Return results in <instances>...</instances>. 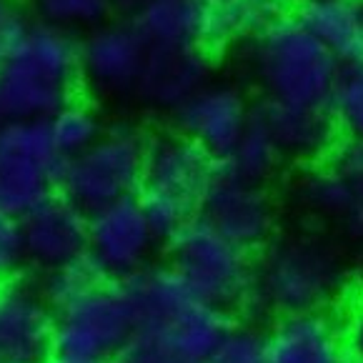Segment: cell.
<instances>
[{
  "instance_id": "obj_1",
  "label": "cell",
  "mask_w": 363,
  "mask_h": 363,
  "mask_svg": "<svg viewBox=\"0 0 363 363\" xmlns=\"http://www.w3.org/2000/svg\"><path fill=\"white\" fill-rule=\"evenodd\" d=\"M351 271L341 248L313 230L271 238L253 263V284L238 311L258 326L266 318L328 313L343 298Z\"/></svg>"
},
{
  "instance_id": "obj_2",
  "label": "cell",
  "mask_w": 363,
  "mask_h": 363,
  "mask_svg": "<svg viewBox=\"0 0 363 363\" xmlns=\"http://www.w3.org/2000/svg\"><path fill=\"white\" fill-rule=\"evenodd\" d=\"M135 318V336L191 363H206L223 333L228 315L201 301L171 266L143 268L123 278Z\"/></svg>"
},
{
  "instance_id": "obj_3",
  "label": "cell",
  "mask_w": 363,
  "mask_h": 363,
  "mask_svg": "<svg viewBox=\"0 0 363 363\" xmlns=\"http://www.w3.org/2000/svg\"><path fill=\"white\" fill-rule=\"evenodd\" d=\"M78 80L73 33L35 21L0 63V103L13 121H48L75 98Z\"/></svg>"
},
{
  "instance_id": "obj_4",
  "label": "cell",
  "mask_w": 363,
  "mask_h": 363,
  "mask_svg": "<svg viewBox=\"0 0 363 363\" xmlns=\"http://www.w3.org/2000/svg\"><path fill=\"white\" fill-rule=\"evenodd\" d=\"M251 65L266 101L326 108L341 65L294 13L251 40Z\"/></svg>"
},
{
  "instance_id": "obj_5",
  "label": "cell",
  "mask_w": 363,
  "mask_h": 363,
  "mask_svg": "<svg viewBox=\"0 0 363 363\" xmlns=\"http://www.w3.org/2000/svg\"><path fill=\"white\" fill-rule=\"evenodd\" d=\"M148 138L130 125L111 128L88 150L65 158L58 168L60 196L93 213L121 198L135 196L143 181Z\"/></svg>"
},
{
  "instance_id": "obj_6",
  "label": "cell",
  "mask_w": 363,
  "mask_h": 363,
  "mask_svg": "<svg viewBox=\"0 0 363 363\" xmlns=\"http://www.w3.org/2000/svg\"><path fill=\"white\" fill-rule=\"evenodd\" d=\"M171 268L201 301L218 311L240 308L253 284L248 251L230 243L203 218H191L171 240Z\"/></svg>"
},
{
  "instance_id": "obj_7",
  "label": "cell",
  "mask_w": 363,
  "mask_h": 363,
  "mask_svg": "<svg viewBox=\"0 0 363 363\" xmlns=\"http://www.w3.org/2000/svg\"><path fill=\"white\" fill-rule=\"evenodd\" d=\"M63 158L45 121L0 123V211L21 220L53 196Z\"/></svg>"
},
{
  "instance_id": "obj_8",
  "label": "cell",
  "mask_w": 363,
  "mask_h": 363,
  "mask_svg": "<svg viewBox=\"0 0 363 363\" xmlns=\"http://www.w3.org/2000/svg\"><path fill=\"white\" fill-rule=\"evenodd\" d=\"M135 338V318L123 284L98 286L58 311L53 351L103 361L118 356Z\"/></svg>"
},
{
  "instance_id": "obj_9",
  "label": "cell",
  "mask_w": 363,
  "mask_h": 363,
  "mask_svg": "<svg viewBox=\"0 0 363 363\" xmlns=\"http://www.w3.org/2000/svg\"><path fill=\"white\" fill-rule=\"evenodd\" d=\"M198 218L248 253L261 251L276 230V208L266 186L246 181L223 166H218L201 198Z\"/></svg>"
},
{
  "instance_id": "obj_10",
  "label": "cell",
  "mask_w": 363,
  "mask_h": 363,
  "mask_svg": "<svg viewBox=\"0 0 363 363\" xmlns=\"http://www.w3.org/2000/svg\"><path fill=\"white\" fill-rule=\"evenodd\" d=\"M218 171V160L181 133L148 140L140 193L198 213L201 198Z\"/></svg>"
},
{
  "instance_id": "obj_11",
  "label": "cell",
  "mask_w": 363,
  "mask_h": 363,
  "mask_svg": "<svg viewBox=\"0 0 363 363\" xmlns=\"http://www.w3.org/2000/svg\"><path fill=\"white\" fill-rule=\"evenodd\" d=\"M155 246L158 238L145 220L138 196L121 198L88 213V256L106 276L130 278L148 268Z\"/></svg>"
},
{
  "instance_id": "obj_12",
  "label": "cell",
  "mask_w": 363,
  "mask_h": 363,
  "mask_svg": "<svg viewBox=\"0 0 363 363\" xmlns=\"http://www.w3.org/2000/svg\"><path fill=\"white\" fill-rule=\"evenodd\" d=\"M148 43L130 21L101 23L78 43V75L98 96H128Z\"/></svg>"
},
{
  "instance_id": "obj_13",
  "label": "cell",
  "mask_w": 363,
  "mask_h": 363,
  "mask_svg": "<svg viewBox=\"0 0 363 363\" xmlns=\"http://www.w3.org/2000/svg\"><path fill=\"white\" fill-rule=\"evenodd\" d=\"M213 55L201 45H150L135 78L133 96L153 111L176 113L211 83Z\"/></svg>"
},
{
  "instance_id": "obj_14",
  "label": "cell",
  "mask_w": 363,
  "mask_h": 363,
  "mask_svg": "<svg viewBox=\"0 0 363 363\" xmlns=\"http://www.w3.org/2000/svg\"><path fill=\"white\" fill-rule=\"evenodd\" d=\"M246 96L228 83H208L193 93L176 113L178 133L198 143L216 160H223L251 118Z\"/></svg>"
},
{
  "instance_id": "obj_15",
  "label": "cell",
  "mask_w": 363,
  "mask_h": 363,
  "mask_svg": "<svg viewBox=\"0 0 363 363\" xmlns=\"http://www.w3.org/2000/svg\"><path fill=\"white\" fill-rule=\"evenodd\" d=\"M55 313L33 286L0 284V363H45L53 351Z\"/></svg>"
},
{
  "instance_id": "obj_16",
  "label": "cell",
  "mask_w": 363,
  "mask_h": 363,
  "mask_svg": "<svg viewBox=\"0 0 363 363\" xmlns=\"http://www.w3.org/2000/svg\"><path fill=\"white\" fill-rule=\"evenodd\" d=\"M26 261L50 268L88 251V213L63 196H50L21 220Z\"/></svg>"
},
{
  "instance_id": "obj_17",
  "label": "cell",
  "mask_w": 363,
  "mask_h": 363,
  "mask_svg": "<svg viewBox=\"0 0 363 363\" xmlns=\"http://www.w3.org/2000/svg\"><path fill=\"white\" fill-rule=\"evenodd\" d=\"M256 111L263 118L266 128L271 130L284 158L289 155L296 160L318 163V158H326L338 140L336 123L328 108L286 106V103L266 101Z\"/></svg>"
},
{
  "instance_id": "obj_18",
  "label": "cell",
  "mask_w": 363,
  "mask_h": 363,
  "mask_svg": "<svg viewBox=\"0 0 363 363\" xmlns=\"http://www.w3.org/2000/svg\"><path fill=\"white\" fill-rule=\"evenodd\" d=\"M268 336L276 363H351L341 323L331 313L284 315Z\"/></svg>"
},
{
  "instance_id": "obj_19",
  "label": "cell",
  "mask_w": 363,
  "mask_h": 363,
  "mask_svg": "<svg viewBox=\"0 0 363 363\" xmlns=\"http://www.w3.org/2000/svg\"><path fill=\"white\" fill-rule=\"evenodd\" d=\"M294 18L341 68L363 63V0H298Z\"/></svg>"
},
{
  "instance_id": "obj_20",
  "label": "cell",
  "mask_w": 363,
  "mask_h": 363,
  "mask_svg": "<svg viewBox=\"0 0 363 363\" xmlns=\"http://www.w3.org/2000/svg\"><path fill=\"white\" fill-rule=\"evenodd\" d=\"M213 0H153L130 16L135 30L150 45L206 48ZM208 50V48H206Z\"/></svg>"
},
{
  "instance_id": "obj_21",
  "label": "cell",
  "mask_w": 363,
  "mask_h": 363,
  "mask_svg": "<svg viewBox=\"0 0 363 363\" xmlns=\"http://www.w3.org/2000/svg\"><path fill=\"white\" fill-rule=\"evenodd\" d=\"M296 0H213L206 48H225L238 40H253L266 28L291 16Z\"/></svg>"
},
{
  "instance_id": "obj_22",
  "label": "cell",
  "mask_w": 363,
  "mask_h": 363,
  "mask_svg": "<svg viewBox=\"0 0 363 363\" xmlns=\"http://www.w3.org/2000/svg\"><path fill=\"white\" fill-rule=\"evenodd\" d=\"M296 201L315 218L346 220L358 203V196L326 160L306 168L294 186Z\"/></svg>"
},
{
  "instance_id": "obj_23",
  "label": "cell",
  "mask_w": 363,
  "mask_h": 363,
  "mask_svg": "<svg viewBox=\"0 0 363 363\" xmlns=\"http://www.w3.org/2000/svg\"><path fill=\"white\" fill-rule=\"evenodd\" d=\"M281 160H284V153L278 150L276 140L263 123V118L258 116V111H253L240 138L223 158V168L246 181L266 183L278 171Z\"/></svg>"
},
{
  "instance_id": "obj_24",
  "label": "cell",
  "mask_w": 363,
  "mask_h": 363,
  "mask_svg": "<svg viewBox=\"0 0 363 363\" xmlns=\"http://www.w3.org/2000/svg\"><path fill=\"white\" fill-rule=\"evenodd\" d=\"M45 125H48L50 140H53L55 150L63 160L88 150L106 133L98 111L80 98H70L65 106H60L45 121Z\"/></svg>"
},
{
  "instance_id": "obj_25",
  "label": "cell",
  "mask_w": 363,
  "mask_h": 363,
  "mask_svg": "<svg viewBox=\"0 0 363 363\" xmlns=\"http://www.w3.org/2000/svg\"><path fill=\"white\" fill-rule=\"evenodd\" d=\"M103 284H106V273L101 271V266L86 251L83 256L73 258V261L63 263V266L50 268L43 278L40 296L48 301L50 308L60 311Z\"/></svg>"
},
{
  "instance_id": "obj_26",
  "label": "cell",
  "mask_w": 363,
  "mask_h": 363,
  "mask_svg": "<svg viewBox=\"0 0 363 363\" xmlns=\"http://www.w3.org/2000/svg\"><path fill=\"white\" fill-rule=\"evenodd\" d=\"M326 108L338 135L363 138V63L341 68Z\"/></svg>"
},
{
  "instance_id": "obj_27",
  "label": "cell",
  "mask_w": 363,
  "mask_h": 363,
  "mask_svg": "<svg viewBox=\"0 0 363 363\" xmlns=\"http://www.w3.org/2000/svg\"><path fill=\"white\" fill-rule=\"evenodd\" d=\"M38 21L63 30H93L113 13V0H30Z\"/></svg>"
},
{
  "instance_id": "obj_28",
  "label": "cell",
  "mask_w": 363,
  "mask_h": 363,
  "mask_svg": "<svg viewBox=\"0 0 363 363\" xmlns=\"http://www.w3.org/2000/svg\"><path fill=\"white\" fill-rule=\"evenodd\" d=\"M206 363H276L271 336L253 323L228 326Z\"/></svg>"
},
{
  "instance_id": "obj_29",
  "label": "cell",
  "mask_w": 363,
  "mask_h": 363,
  "mask_svg": "<svg viewBox=\"0 0 363 363\" xmlns=\"http://www.w3.org/2000/svg\"><path fill=\"white\" fill-rule=\"evenodd\" d=\"M326 163L356 191L358 201L363 198V138H341L328 150Z\"/></svg>"
},
{
  "instance_id": "obj_30",
  "label": "cell",
  "mask_w": 363,
  "mask_h": 363,
  "mask_svg": "<svg viewBox=\"0 0 363 363\" xmlns=\"http://www.w3.org/2000/svg\"><path fill=\"white\" fill-rule=\"evenodd\" d=\"M23 263H26V251H23L21 223L0 211V284L13 281Z\"/></svg>"
},
{
  "instance_id": "obj_31",
  "label": "cell",
  "mask_w": 363,
  "mask_h": 363,
  "mask_svg": "<svg viewBox=\"0 0 363 363\" xmlns=\"http://www.w3.org/2000/svg\"><path fill=\"white\" fill-rule=\"evenodd\" d=\"M341 333L343 343L348 348V356L356 358V361H363V286L356 291V296L348 303L341 323Z\"/></svg>"
},
{
  "instance_id": "obj_32",
  "label": "cell",
  "mask_w": 363,
  "mask_h": 363,
  "mask_svg": "<svg viewBox=\"0 0 363 363\" xmlns=\"http://www.w3.org/2000/svg\"><path fill=\"white\" fill-rule=\"evenodd\" d=\"M118 363H191L186 358L176 356V353L166 351V348L155 346V343L145 341V338L135 336L123 351L118 353Z\"/></svg>"
},
{
  "instance_id": "obj_33",
  "label": "cell",
  "mask_w": 363,
  "mask_h": 363,
  "mask_svg": "<svg viewBox=\"0 0 363 363\" xmlns=\"http://www.w3.org/2000/svg\"><path fill=\"white\" fill-rule=\"evenodd\" d=\"M346 233L351 235L353 243H358V246H363V198L356 203V208H353V213L348 216L346 220Z\"/></svg>"
},
{
  "instance_id": "obj_34",
  "label": "cell",
  "mask_w": 363,
  "mask_h": 363,
  "mask_svg": "<svg viewBox=\"0 0 363 363\" xmlns=\"http://www.w3.org/2000/svg\"><path fill=\"white\" fill-rule=\"evenodd\" d=\"M148 3H153V0H113V8H118V11L128 13V16H133L135 11H140L143 6H148Z\"/></svg>"
},
{
  "instance_id": "obj_35",
  "label": "cell",
  "mask_w": 363,
  "mask_h": 363,
  "mask_svg": "<svg viewBox=\"0 0 363 363\" xmlns=\"http://www.w3.org/2000/svg\"><path fill=\"white\" fill-rule=\"evenodd\" d=\"M45 363H103V361H93V358H80V356H65V353H55V356L48 358Z\"/></svg>"
},
{
  "instance_id": "obj_36",
  "label": "cell",
  "mask_w": 363,
  "mask_h": 363,
  "mask_svg": "<svg viewBox=\"0 0 363 363\" xmlns=\"http://www.w3.org/2000/svg\"><path fill=\"white\" fill-rule=\"evenodd\" d=\"M13 6H16L13 0H0V16H3V13H6L8 8H13Z\"/></svg>"
},
{
  "instance_id": "obj_37",
  "label": "cell",
  "mask_w": 363,
  "mask_h": 363,
  "mask_svg": "<svg viewBox=\"0 0 363 363\" xmlns=\"http://www.w3.org/2000/svg\"><path fill=\"white\" fill-rule=\"evenodd\" d=\"M8 116H6V108H3V103H0V123H6Z\"/></svg>"
},
{
  "instance_id": "obj_38",
  "label": "cell",
  "mask_w": 363,
  "mask_h": 363,
  "mask_svg": "<svg viewBox=\"0 0 363 363\" xmlns=\"http://www.w3.org/2000/svg\"><path fill=\"white\" fill-rule=\"evenodd\" d=\"M3 58H6V45H3V40H0V63H3Z\"/></svg>"
},
{
  "instance_id": "obj_39",
  "label": "cell",
  "mask_w": 363,
  "mask_h": 363,
  "mask_svg": "<svg viewBox=\"0 0 363 363\" xmlns=\"http://www.w3.org/2000/svg\"><path fill=\"white\" fill-rule=\"evenodd\" d=\"M351 363H363V361H356V358H353V361Z\"/></svg>"
},
{
  "instance_id": "obj_40",
  "label": "cell",
  "mask_w": 363,
  "mask_h": 363,
  "mask_svg": "<svg viewBox=\"0 0 363 363\" xmlns=\"http://www.w3.org/2000/svg\"><path fill=\"white\" fill-rule=\"evenodd\" d=\"M3 363H18V361H3Z\"/></svg>"
}]
</instances>
